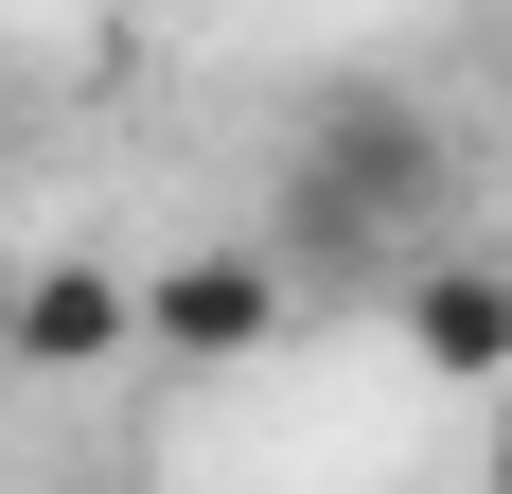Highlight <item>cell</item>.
<instances>
[{
  "label": "cell",
  "instance_id": "cell-2",
  "mask_svg": "<svg viewBox=\"0 0 512 494\" xmlns=\"http://www.w3.org/2000/svg\"><path fill=\"white\" fill-rule=\"evenodd\" d=\"M283 265H265V247H195V265H159L142 283V353H195V371H230V353H265L283 336Z\"/></svg>",
  "mask_w": 512,
  "mask_h": 494
},
{
  "label": "cell",
  "instance_id": "cell-5",
  "mask_svg": "<svg viewBox=\"0 0 512 494\" xmlns=\"http://www.w3.org/2000/svg\"><path fill=\"white\" fill-rule=\"evenodd\" d=\"M495 477H512V442H495Z\"/></svg>",
  "mask_w": 512,
  "mask_h": 494
},
{
  "label": "cell",
  "instance_id": "cell-1",
  "mask_svg": "<svg viewBox=\"0 0 512 494\" xmlns=\"http://www.w3.org/2000/svg\"><path fill=\"white\" fill-rule=\"evenodd\" d=\"M460 195V159H442V124H424L407 89H318V124L283 142V283H354L371 247H407L424 212Z\"/></svg>",
  "mask_w": 512,
  "mask_h": 494
},
{
  "label": "cell",
  "instance_id": "cell-4",
  "mask_svg": "<svg viewBox=\"0 0 512 494\" xmlns=\"http://www.w3.org/2000/svg\"><path fill=\"white\" fill-rule=\"evenodd\" d=\"M407 336H424V371H512V265H424Z\"/></svg>",
  "mask_w": 512,
  "mask_h": 494
},
{
  "label": "cell",
  "instance_id": "cell-3",
  "mask_svg": "<svg viewBox=\"0 0 512 494\" xmlns=\"http://www.w3.org/2000/svg\"><path fill=\"white\" fill-rule=\"evenodd\" d=\"M0 336L36 353V371H106V353L142 336V283H106V265H18V283H0Z\"/></svg>",
  "mask_w": 512,
  "mask_h": 494
}]
</instances>
